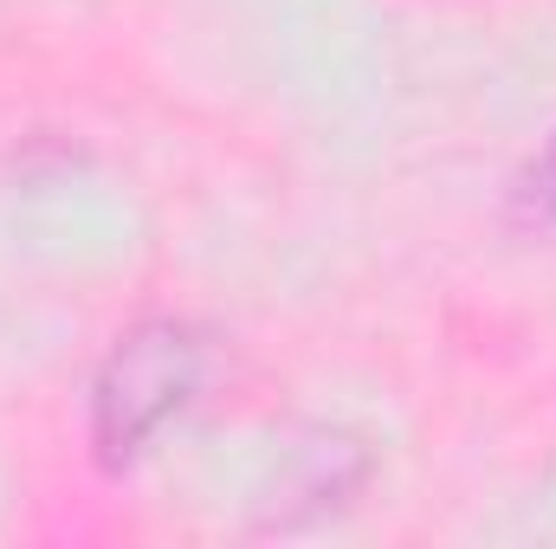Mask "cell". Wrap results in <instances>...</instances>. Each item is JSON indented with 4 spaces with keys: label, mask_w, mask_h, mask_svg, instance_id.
I'll list each match as a JSON object with an SVG mask.
<instances>
[{
    "label": "cell",
    "mask_w": 556,
    "mask_h": 549,
    "mask_svg": "<svg viewBox=\"0 0 556 549\" xmlns=\"http://www.w3.org/2000/svg\"><path fill=\"white\" fill-rule=\"evenodd\" d=\"M518 207L538 214V220H556V137H551V149L525 168V181H518Z\"/></svg>",
    "instance_id": "cell-2"
},
{
    "label": "cell",
    "mask_w": 556,
    "mask_h": 549,
    "mask_svg": "<svg viewBox=\"0 0 556 549\" xmlns=\"http://www.w3.org/2000/svg\"><path fill=\"white\" fill-rule=\"evenodd\" d=\"M194 388H201V343H194V330H181V323L137 330L111 356V369L98 382V446L111 459L142 452V439L162 433V420H175L188 408Z\"/></svg>",
    "instance_id": "cell-1"
}]
</instances>
